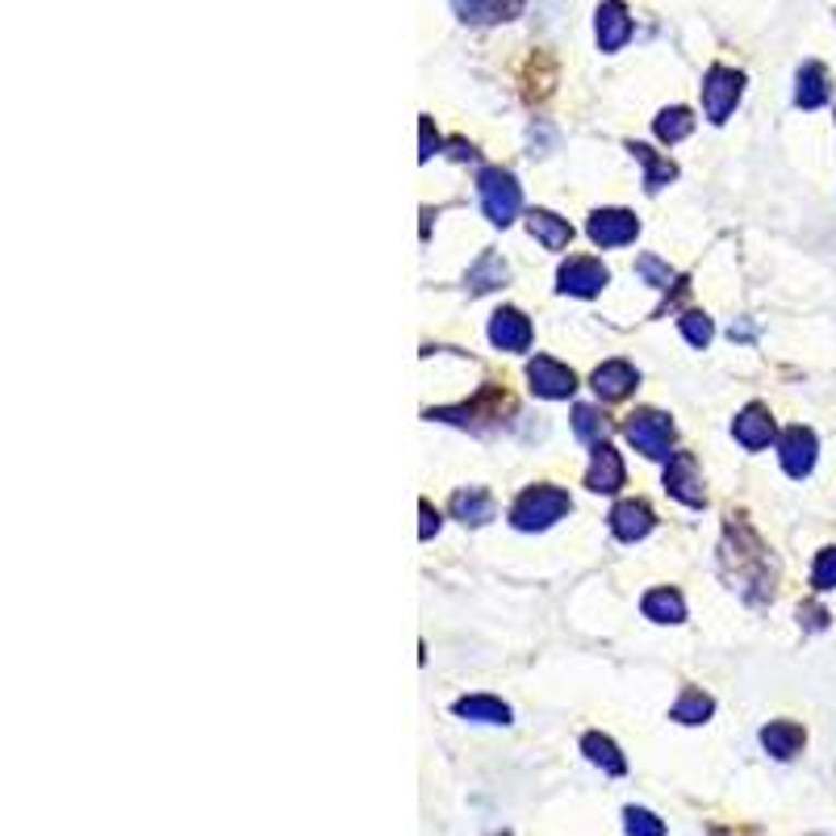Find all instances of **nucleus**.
Segmentation results:
<instances>
[{
	"label": "nucleus",
	"mask_w": 836,
	"mask_h": 836,
	"mask_svg": "<svg viewBox=\"0 0 836 836\" xmlns=\"http://www.w3.org/2000/svg\"><path fill=\"white\" fill-rule=\"evenodd\" d=\"M762 744L778 757V762H790L799 749H803V728L799 723H787V719H778V723H765L762 728Z\"/></svg>",
	"instance_id": "nucleus-18"
},
{
	"label": "nucleus",
	"mask_w": 836,
	"mask_h": 836,
	"mask_svg": "<svg viewBox=\"0 0 836 836\" xmlns=\"http://www.w3.org/2000/svg\"><path fill=\"white\" fill-rule=\"evenodd\" d=\"M586 485L594 490V494H615L623 485V460L615 448H607V444H598L594 448V464H590V478Z\"/></svg>",
	"instance_id": "nucleus-14"
},
{
	"label": "nucleus",
	"mask_w": 836,
	"mask_h": 836,
	"mask_svg": "<svg viewBox=\"0 0 836 836\" xmlns=\"http://www.w3.org/2000/svg\"><path fill=\"white\" fill-rule=\"evenodd\" d=\"M744 93V80L741 72H732V68H711L707 80H703V109H707V118L716 121H728V114L737 109V101Z\"/></svg>",
	"instance_id": "nucleus-4"
},
{
	"label": "nucleus",
	"mask_w": 836,
	"mask_h": 836,
	"mask_svg": "<svg viewBox=\"0 0 836 836\" xmlns=\"http://www.w3.org/2000/svg\"><path fill=\"white\" fill-rule=\"evenodd\" d=\"M682 334L691 339L694 348H707L711 343V318L707 314H686L682 318Z\"/></svg>",
	"instance_id": "nucleus-31"
},
{
	"label": "nucleus",
	"mask_w": 836,
	"mask_h": 836,
	"mask_svg": "<svg viewBox=\"0 0 836 836\" xmlns=\"http://www.w3.org/2000/svg\"><path fill=\"white\" fill-rule=\"evenodd\" d=\"M478 192H481V210H485V217H490L494 226H510L515 214H519V205H523V192L515 185V176L502 172V167H485V172H481Z\"/></svg>",
	"instance_id": "nucleus-2"
},
{
	"label": "nucleus",
	"mask_w": 836,
	"mask_h": 836,
	"mask_svg": "<svg viewBox=\"0 0 836 836\" xmlns=\"http://www.w3.org/2000/svg\"><path fill=\"white\" fill-rule=\"evenodd\" d=\"M452 9L464 17V22H510V17H519V9H523V0H452Z\"/></svg>",
	"instance_id": "nucleus-13"
},
{
	"label": "nucleus",
	"mask_w": 836,
	"mask_h": 836,
	"mask_svg": "<svg viewBox=\"0 0 836 836\" xmlns=\"http://www.w3.org/2000/svg\"><path fill=\"white\" fill-rule=\"evenodd\" d=\"M527 381L531 389L540 393V398H569L577 389V377L565 368V364H556L552 356H535L527 364Z\"/></svg>",
	"instance_id": "nucleus-5"
},
{
	"label": "nucleus",
	"mask_w": 836,
	"mask_h": 836,
	"mask_svg": "<svg viewBox=\"0 0 836 836\" xmlns=\"http://www.w3.org/2000/svg\"><path fill=\"white\" fill-rule=\"evenodd\" d=\"M716 711V703L707 698L703 691H686L682 698H678V707H673V719L678 723H703V719Z\"/></svg>",
	"instance_id": "nucleus-26"
},
{
	"label": "nucleus",
	"mask_w": 836,
	"mask_h": 836,
	"mask_svg": "<svg viewBox=\"0 0 836 836\" xmlns=\"http://www.w3.org/2000/svg\"><path fill=\"white\" fill-rule=\"evenodd\" d=\"M640 235V222L636 214H627V210H598L590 217V239L598 247H623V243H632Z\"/></svg>",
	"instance_id": "nucleus-6"
},
{
	"label": "nucleus",
	"mask_w": 836,
	"mask_h": 836,
	"mask_svg": "<svg viewBox=\"0 0 836 836\" xmlns=\"http://www.w3.org/2000/svg\"><path fill=\"white\" fill-rule=\"evenodd\" d=\"M691 130H694L691 109H666V114L657 118V139H666V143H678V139H686Z\"/></svg>",
	"instance_id": "nucleus-28"
},
{
	"label": "nucleus",
	"mask_w": 836,
	"mask_h": 836,
	"mask_svg": "<svg viewBox=\"0 0 836 836\" xmlns=\"http://www.w3.org/2000/svg\"><path fill=\"white\" fill-rule=\"evenodd\" d=\"M778 452H782V469L790 478H808L815 464V435L808 427H790L778 444Z\"/></svg>",
	"instance_id": "nucleus-9"
},
{
	"label": "nucleus",
	"mask_w": 836,
	"mask_h": 836,
	"mask_svg": "<svg viewBox=\"0 0 836 836\" xmlns=\"http://www.w3.org/2000/svg\"><path fill=\"white\" fill-rule=\"evenodd\" d=\"M574 431L581 444H598L602 435H607V414L594 407H577L574 410Z\"/></svg>",
	"instance_id": "nucleus-27"
},
{
	"label": "nucleus",
	"mask_w": 836,
	"mask_h": 836,
	"mask_svg": "<svg viewBox=\"0 0 836 836\" xmlns=\"http://www.w3.org/2000/svg\"><path fill=\"white\" fill-rule=\"evenodd\" d=\"M627 38H632V17H627V9H623L620 0H607V4L598 9V47L620 50Z\"/></svg>",
	"instance_id": "nucleus-12"
},
{
	"label": "nucleus",
	"mask_w": 836,
	"mask_h": 836,
	"mask_svg": "<svg viewBox=\"0 0 836 836\" xmlns=\"http://www.w3.org/2000/svg\"><path fill=\"white\" fill-rule=\"evenodd\" d=\"M812 586H815V590H833V586H836V549H824L820 556H815Z\"/></svg>",
	"instance_id": "nucleus-30"
},
{
	"label": "nucleus",
	"mask_w": 836,
	"mask_h": 836,
	"mask_svg": "<svg viewBox=\"0 0 836 836\" xmlns=\"http://www.w3.org/2000/svg\"><path fill=\"white\" fill-rule=\"evenodd\" d=\"M623 824H627V836H666V824L652 812H645V808H627Z\"/></svg>",
	"instance_id": "nucleus-29"
},
{
	"label": "nucleus",
	"mask_w": 836,
	"mask_h": 836,
	"mask_svg": "<svg viewBox=\"0 0 836 836\" xmlns=\"http://www.w3.org/2000/svg\"><path fill=\"white\" fill-rule=\"evenodd\" d=\"M452 515L460 519V523H473V527H481V523H490L494 519V498L485 494V490H460L452 498Z\"/></svg>",
	"instance_id": "nucleus-19"
},
{
	"label": "nucleus",
	"mask_w": 836,
	"mask_h": 836,
	"mask_svg": "<svg viewBox=\"0 0 836 836\" xmlns=\"http://www.w3.org/2000/svg\"><path fill=\"white\" fill-rule=\"evenodd\" d=\"M419 510H423V531H419V535H423V540H431V531H435V527H439V515H435V510H431V502H423V506H419Z\"/></svg>",
	"instance_id": "nucleus-33"
},
{
	"label": "nucleus",
	"mask_w": 836,
	"mask_h": 836,
	"mask_svg": "<svg viewBox=\"0 0 836 836\" xmlns=\"http://www.w3.org/2000/svg\"><path fill=\"white\" fill-rule=\"evenodd\" d=\"M632 155L645 164V185H648V192H657V189H666L669 180L678 176V167L669 164V160H661V155H652L648 146H640V143H632Z\"/></svg>",
	"instance_id": "nucleus-24"
},
{
	"label": "nucleus",
	"mask_w": 836,
	"mask_h": 836,
	"mask_svg": "<svg viewBox=\"0 0 836 836\" xmlns=\"http://www.w3.org/2000/svg\"><path fill=\"white\" fill-rule=\"evenodd\" d=\"M460 719H478V723H510V707L490 698V694H469L452 707Z\"/></svg>",
	"instance_id": "nucleus-20"
},
{
	"label": "nucleus",
	"mask_w": 836,
	"mask_h": 836,
	"mask_svg": "<svg viewBox=\"0 0 836 836\" xmlns=\"http://www.w3.org/2000/svg\"><path fill=\"white\" fill-rule=\"evenodd\" d=\"M636 272H640V276H648V281H652L657 289H669V281H673V272H669V268L657 260V256H640Z\"/></svg>",
	"instance_id": "nucleus-32"
},
{
	"label": "nucleus",
	"mask_w": 836,
	"mask_h": 836,
	"mask_svg": "<svg viewBox=\"0 0 836 836\" xmlns=\"http://www.w3.org/2000/svg\"><path fill=\"white\" fill-rule=\"evenodd\" d=\"M569 494L565 490H552V485H535V490H527L523 498L515 502V510H510V519L519 531H544L552 527L556 519H565L569 515Z\"/></svg>",
	"instance_id": "nucleus-1"
},
{
	"label": "nucleus",
	"mask_w": 836,
	"mask_h": 836,
	"mask_svg": "<svg viewBox=\"0 0 836 836\" xmlns=\"http://www.w3.org/2000/svg\"><path fill=\"white\" fill-rule=\"evenodd\" d=\"M666 490L686 506H703V481H698V464L691 452H678L666 469Z\"/></svg>",
	"instance_id": "nucleus-7"
},
{
	"label": "nucleus",
	"mask_w": 836,
	"mask_h": 836,
	"mask_svg": "<svg viewBox=\"0 0 836 836\" xmlns=\"http://www.w3.org/2000/svg\"><path fill=\"white\" fill-rule=\"evenodd\" d=\"M794 101H799L803 109H820V105L828 101V75H824L820 63H808V68L799 72V93H794Z\"/></svg>",
	"instance_id": "nucleus-21"
},
{
	"label": "nucleus",
	"mask_w": 836,
	"mask_h": 836,
	"mask_svg": "<svg viewBox=\"0 0 836 836\" xmlns=\"http://www.w3.org/2000/svg\"><path fill=\"white\" fill-rule=\"evenodd\" d=\"M502 281H506V263H502L498 256H494V251H485V256L478 260V268L469 272V289H473V293H485V289H498Z\"/></svg>",
	"instance_id": "nucleus-25"
},
{
	"label": "nucleus",
	"mask_w": 836,
	"mask_h": 836,
	"mask_svg": "<svg viewBox=\"0 0 836 836\" xmlns=\"http://www.w3.org/2000/svg\"><path fill=\"white\" fill-rule=\"evenodd\" d=\"M737 439H741L749 452H757V448H769V439H774V419H769V410L765 407H749L737 419Z\"/></svg>",
	"instance_id": "nucleus-16"
},
{
	"label": "nucleus",
	"mask_w": 836,
	"mask_h": 836,
	"mask_svg": "<svg viewBox=\"0 0 836 836\" xmlns=\"http://www.w3.org/2000/svg\"><path fill=\"white\" fill-rule=\"evenodd\" d=\"M490 339L502 352H527L531 348V322L519 310H498L490 322Z\"/></svg>",
	"instance_id": "nucleus-10"
},
{
	"label": "nucleus",
	"mask_w": 836,
	"mask_h": 836,
	"mask_svg": "<svg viewBox=\"0 0 836 836\" xmlns=\"http://www.w3.org/2000/svg\"><path fill=\"white\" fill-rule=\"evenodd\" d=\"M435 146H439V139H435ZM435 151H431V121H423V160H431Z\"/></svg>",
	"instance_id": "nucleus-34"
},
{
	"label": "nucleus",
	"mask_w": 836,
	"mask_h": 836,
	"mask_svg": "<svg viewBox=\"0 0 836 836\" xmlns=\"http://www.w3.org/2000/svg\"><path fill=\"white\" fill-rule=\"evenodd\" d=\"M556 281H561V293H574V297H594L598 289L607 285L611 276H607V268H602L598 260H581V256H577V260H569L565 268H561V276H556Z\"/></svg>",
	"instance_id": "nucleus-8"
},
{
	"label": "nucleus",
	"mask_w": 836,
	"mask_h": 836,
	"mask_svg": "<svg viewBox=\"0 0 836 836\" xmlns=\"http://www.w3.org/2000/svg\"><path fill=\"white\" fill-rule=\"evenodd\" d=\"M645 615L657 623H682L686 620V602H682L678 590H652L645 598Z\"/></svg>",
	"instance_id": "nucleus-22"
},
{
	"label": "nucleus",
	"mask_w": 836,
	"mask_h": 836,
	"mask_svg": "<svg viewBox=\"0 0 836 836\" xmlns=\"http://www.w3.org/2000/svg\"><path fill=\"white\" fill-rule=\"evenodd\" d=\"M627 439L636 444V452L652 456V460H666L669 456V444H673V423H669L666 414H657V410H640V414H632L627 423Z\"/></svg>",
	"instance_id": "nucleus-3"
},
{
	"label": "nucleus",
	"mask_w": 836,
	"mask_h": 836,
	"mask_svg": "<svg viewBox=\"0 0 836 836\" xmlns=\"http://www.w3.org/2000/svg\"><path fill=\"white\" fill-rule=\"evenodd\" d=\"M611 531L620 535V540H640L652 531V510H648L645 502H620L615 510H611Z\"/></svg>",
	"instance_id": "nucleus-15"
},
{
	"label": "nucleus",
	"mask_w": 836,
	"mask_h": 836,
	"mask_svg": "<svg viewBox=\"0 0 836 836\" xmlns=\"http://www.w3.org/2000/svg\"><path fill=\"white\" fill-rule=\"evenodd\" d=\"M527 226H531V235L544 243L549 251H561V247H569V239H574V226H569L565 217L549 214V210H531V214H527Z\"/></svg>",
	"instance_id": "nucleus-17"
},
{
	"label": "nucleus",
	"mask_w": 836,
	"mask_h": 836,
	"mask_svg": "<svg viewBox=\"0 0 836 836\" xmlns=\"http://www.w3.org/2000/svg\"><path fill=\"white\" fill-rule=\"evenodd\" d=\"M581 749H586V757H590L594 765H602L607 774H615V778H620V774H627V762L620 757V749H615V741H607V737H598V732H590V737L581 741Z\"/></svg>",
	"instance_id": "nucleus-23"
},
{
	"label": "nucleus",
	"mask_w": 836,
	"mask_h": 836,
	"mask_svg": "<svg viewBox=\"0 0 836 836\" xmlns=\"http://www.w3.org/2000/svg\"><path fill=\"white\" fill-rule=\"evenodd\" d=\"M594 389H598V398L620 402V398H627V393L636 389V368H632L627 360H607L602 368H594Z\"/></svg>",
	"instance_id": "nucleus-11"
}]
</instances>
